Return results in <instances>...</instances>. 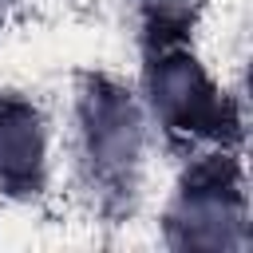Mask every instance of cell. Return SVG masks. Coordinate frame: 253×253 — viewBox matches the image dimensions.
<instances>
[{
    "instance_id": "6da1fadb",
    "label": "cell",
    "mask_w": 253,
    "mask_h": 253,
    "mask_svg": "<svg viewBox=\"0 0 253 253\" xmlns=\"http://www.w3.org/2000/svg\"><path fill=\"white\" fill-rule=\"evenodd\" d=\"M87 146H91V158H99L103 170H115V166L134 158L138 123H134L130 103L119 91L87 95Z\"/></svg>"
},
{
    "instance_id": "7a4b0ae2",
    "label": "cell",
    "mask_w": 253,
    "mask_h": 253,
    "mask_svg": "<svg viewBox=\"0 0 253 253\" xmlns=\"http://www.w3.org/2000/svg\"><path fill=\"white\" fill-rule=\"evenodd\" d=\"M43 158V134L36 111L24 103H0V178L12 186H36Z\"/></svg>"
},
{
    "instance_id": "3957f363",
    "label": "cell",
    "mask_w": 253,
    "mask_h": 253,
    "mask_svg": "<svg viewBox=\"0 0 253 253\" xmlns=\"http://www.w3.org/2000/svg\"><path fill=\"white\" fill-rule=\"evenodd\" d=\"M154 103L162 107V115L170 123H198L213 99H210V87L202 83V75L194 71V63L186 59H170L162 63V71L154 75Z\"/></svg>"
}]
</instances>
